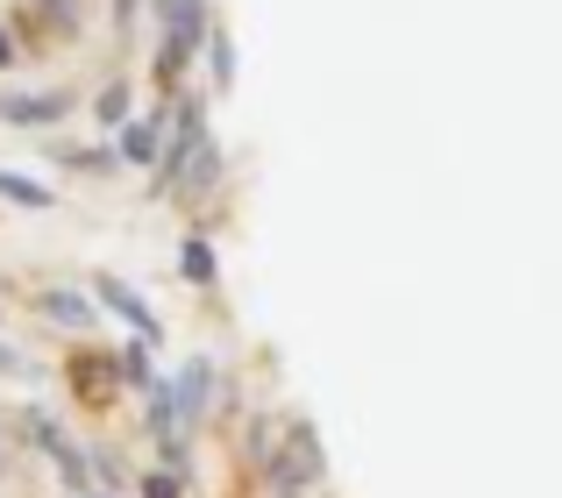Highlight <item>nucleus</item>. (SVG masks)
<instances>
[{
	"label": "nucleus",
	"instance_id": "obj_15",
	"mask_svg": "<svg viewBox=\"0 0 562 498\" xmlns=\"http://www.w3.org/2000/svg\"><path fill=\"white\" fill-rule=\"evenodd\" d=\"M200 50H206V65H214V86L228 93V86H235V36H228V29H206Z\"/></svg>",
	"mask_w": 562,
	"mask_h": 498
},
{
	"label": "nucleus",
	"instance_id": "obj_13",
	"mask_svg": "<svg viewBox=\"0 0 562 498\" xmlns=\"http://www.w3.org/2000/svg\"><path fill=\"white\" fill-rule=\"evenodd\" d=\"M0 200H8V207H57V200H50V185H36V179H22V171H8V165H0Z\"/></svg>",
	"mask_w": 562,
	"mask_h": 498
},
{
	"label": "nucleus",
	"instance_id": "obj_20",
	"mask_svg": "<svg viewBox=\"0 0 562 498\" xmlns=\"http://www.w3.org/2000/svg\"><path fill=\"white\" fill-rule=\"evenodd\" d=\"M14 57H22V43H14V29H8V22H0V71H8V65H14Z\"/></svg>",
	"mask_w": 562,
	"mask_h": 498
},
{
	"label": "nucleus",
	"instance_id": "obj_2",
	"mask_svg": "<svg viewBox=\"0 0 562 498\" xmlns=\"http://www.w3.org/2000/svg\"><path fill=\"white\" fill-rule=\"evenodd\" d=\"M157 14H165V36H157V93H179L186 86V65L200 57L206 29H214V14H206V0H157Z\"/></svg>",
	"mask_w": 562,
	"mask_h": 498
},
{
	"label": "nucleus",
	"instance_id": "obj_24",
	"mask_svg": "<svg viewBox=\"0 0 562 498\" xmlns=\"http://www.w3.org/2000/svg\"><path fill=\"white\" fill-rule=\"evenodd\" d=\"M86 498H114V491H86Z\"/></svg>",
	"mask_w": 562,
	"mask_h": 498
},
{
	"label": "nucleus",
	"instance_id": "obj_18",
	"mask_svg": "<svg viewBox=\"0 0 562 498\" xmlns=\"http://www.w3.org/2000/svg\"><path fill=\"white\" fill-rule=\"evenodd\" d=\"M93 114H100V128H122V122H128V86H122V79L100 86V93H93Z\"/></svg>",
	"mask_w": 562,
	"mask_h": 498
},
{
	"label": "nucleus",
	"instance_id": "obj_22",
	"mask_svg": "<svg viewBox=\"0 0 562 498\" xmlns=\"http://www.w3.org/2000/svg\"><path fill=\"white\" fill-rule=\"evenodd\" d=\"M0 377H22V356H14L8 342H0Z\"/></svg>",
	"mask_w": 562,
	"mask_h": 498
},
{
	"label": "nucleus",
	"instance_id": "obj_21",
	"mask_svg": "<svg viewBox=\"0 0 562 498\" xmlns=\"http://www.w3.org/2000/svg\"><path fill=\"white\" fill-rule=\"evenodd\" d=\"M136 14H143V0H114V22L122 29H136Z\"/></svg>",
	"mask_w": 562,
	"mask_h": 498
},
{
	"label": "nucleus",
	"instance_id": "obj_9",
	"mask_svg": "<svg viewBox=\"0 0 562 498\" xmlns=\"http://www.w3.org/2000/svg\"><path fill=\"white\" fill-rule=\"evenodd\" d=\"M71 377H79V399L100 406L114 392V356H108V349H79V356H71Z\"/></svg>",
	"mask_w": 562,
	"mask_h": 498
},
{
	"label": "nucleus",
	"instance_id": "obj_11",
	"mask_svg": "<svg viewBox=\"0 0 562 498\" xmlns=\"http://www.w3.org/2000/svg\"><path fill=\"white\" fill-rule=\"evenodd\" d=\"M179 271L192 278V285H214V278H221L214 242H206V236H186V242H179Z\"/></svg>",
	"mask_w": 562,
	"mask_h": 498
},
{
	"label": "nucleus",
	"instance_id": "obj_4",
	"mask_svg": "<svg viewBox=\"0 0 562 498\" xmlns=\"http://www.w3.org/2000/svg\"><path fill=\"white\" fill-rule=\"evenodd\" d=\"M86 299H93V306H108L114 320H128V342H143V349H150L157 335H165V320L150 314V299H143V292L128 285V278H100V285L86 292Z\"/></svg>",
	"mask_w": 562,
	"mask_h": 498
},
{
	"label": "nucleus",
	"instance_id": "obj_7",
	"mask_svg": "<svg viewBox=\"0 0 562 498\" xmlns=\"http://www.w3.org/2000/svg\"><path fill=\"white\" fill-rule=\"evenodd\" d=\"M157 143H165V122H157V114H143V122L128 114V122L114 128V165H143V171H150L157 165Z\"/></svg>",
	"mask_w": 562,
	"mask_h": 498
},
{
	"label": "nucleus",
	"instance_id": "obj_3",
	"mask_svg": "<svg viewBox=\"0 0 562 498\" xmlns=\"http://www.w3.org/2000/svg\"><path fill=\"white\" fill-rule=\"evenodd\" d=\"M206 143H214V136H206V107L192 93H179V100H171V122H165V143H157V165H150L157 171V193H179L186 165L206 150Z\"/></svg>",
	"mask_w": 562,
	"mask_h": 498
},
{
	"label": "nucleus",
	"instance_id": "obj_6",
	"mask_svg": "<svg viewBox=\"0 0 562 498\" xmlns=\"http://www.w3.org/2000/svg\"><path fill=\"white\" fill-rule=\"evenodd\" d=\"M79 107V93H14V100H0V122H14V128H50V122H65V114Z\"/></svg>",
	"mask_w": 562,
	"mask_h": 498
},
{
	"label": "nucleus",
	"instance_id": "obj_10",
	"mask_svg": "<svg viewBox=\"0 0 562 498\" xmlns=\"http://www.w3.org/2000/svg\"><path fill=\"white\" fill-rule=\"evenodd\" d=\"M114 385H136V392L157 385V363H150V349H143V342H122V349H114Z\"/></svg>",
	"mask_w": 562,
	"mask_h": 498
},
{
	"label": "nucleus",
	"instance_id": "obj_8",
	"mask_svg": "<svg viewBox=\"0 0 562 498\" xmlns=\"http://www.w3.org/2000/svg\"><path fill=\"white\" fill-rule=\"evenodd\" d=\"M36 306H43V320H57V328H71V335H86L100 320V306L86 299V292H71V285H43Z\"/></svg>",
	"mask_w": 562,
	"mask_h": 498
},
{
	"label": "nucleus",
	"instance_id": "obj_14",
	"mask_svg": "<svg viewBox=\"0 0 562 498\" xmlns=\"http://www.w3.org/2000/svg\"><path fill=\"white\" fill-rule=\"evenodd\" d=\"M143 399H150V406H143V420H150V442H165V434H186V428H179V406H171V392H165V377H157Z\"/></svg>",
	"mask_w": 562,
	"mask_h": 498
},
{
	"label": "nucleus",
	"instance_id": "obj_5",
	"mask_svg": "<svg viewBox=\"0 0 562 498\" xmlns=\"http://www.w3.org/2000/svg\"><path fill=\"white\" fill-rule=\"evenodd\" d=\"M214 385H221V371H214V356H192L179 377H171V406H179V428H200L206 420V406H214Z\"/></svg>",
	"mask_w": 562,
	"mask_h": 498
},
{
	"label": "nucleus",
	"instance_id": "obj_23",
	"mask_svg": "<svg viewBox=\"0 0 562 498\" xmlns=\"http://www.w3.org/2000/svg\"><path fill=\"white\" fill-rule=\"evenodd\" d=\"M0 471H8V442H0Z\"/></svg>",
	"mask_w": 562,
	"mask_h": 498
},
{
	"label": "nucleus",
	"instance_id": "obj_17",
	"mask_svg": "<svg viewBox=\"0 0 562 498\" xmlns=\"http://www.w3.org/2000/svg\"><path fill=\"white\" fill-rule=\"evenodd\" d=\"M50 157L71 171H114V150H86V143H50Z\"/></svg>",
	"mask_w": 562,
	"mask_h": 498
},
{
	"label": "nucleus",
	"instance_id": "obj_1",
	"mask_svg": "<svg viewBox=\"0 0 562 498\" xmlns=\"http://www.w3.org/2000/svg\"><path fill=\"white\" fill-rule=\"evenodd\" d=\"M321 477H328V449H321L314 420L292 414L285 428H278L271 456H263V485H271V498H314Z\"/></svg>",
	"mask_w": 562,
	"mask_h": 498
},
{
	"label": "nucleus",
	"instance_id": "obj_16",
	"mask_svg": "<svg viewBox=\"0 0 562 498\" xmlns=\"http://www.w3.org/2000/svg\"><path fill=\"white\" fill-rule=\"evenodd\" d=\"M29 14H43V29H57V36H79L86 29L79 0H29Z\"/></svg>",
	"mask_w": 562,
	"mask_h": 498
},
{
	"label": "nucleus",
	"instance_id": "obj_12",
	"mask_svg": "<svg viewBox=\"0 0 562 498\" xmlns=\"http://www.w3.org/2000/svg\"><path fill=\"white\" fill-rule=\"evenodd\" d=\"M214 179H221V143H206V150H200V157L186 165L179 193H186V200H206V193H214Z\"/></svg>",
	"mask_w": 562,
	"mask_h": 498
},
{
	"label": "nucleus",
	"instance_id": "obj_19",
	"mask_svg": "<svg viewBox=\"0 0 562 498\" xmlns=\"http://www.w3.org/2000/svg\"><path fill=\"white\" fill-rule=\"evenodd\" d=\"M136 491H143V498H186V477H179V471H143Z\"/></svg>",
	"mask_w": 562,
	"mask_h": 498
}]
</instances>
